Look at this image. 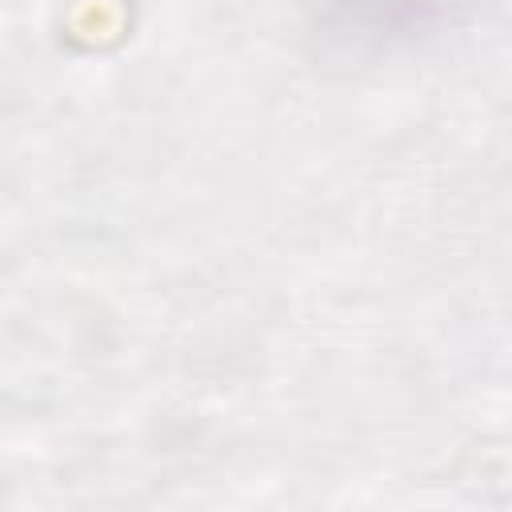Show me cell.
Returning <instances> with one entry per match:
<instances>
[{
    "label": "cell",
    "instance_id": "cell-1",
    "mask_svg": "<svg viewBox=\"0 0 512 512\" xmlns=\"http://www.w3.org/2000/svg\"><path fill=\"white\" fill-rule=\"evenodd\" d=\"M340 28H356V36H392L412 24H424L440 0H328Z\"/></svg>",
    "mask_w": 512,
    "mask_h": 512
}]
</instances>
